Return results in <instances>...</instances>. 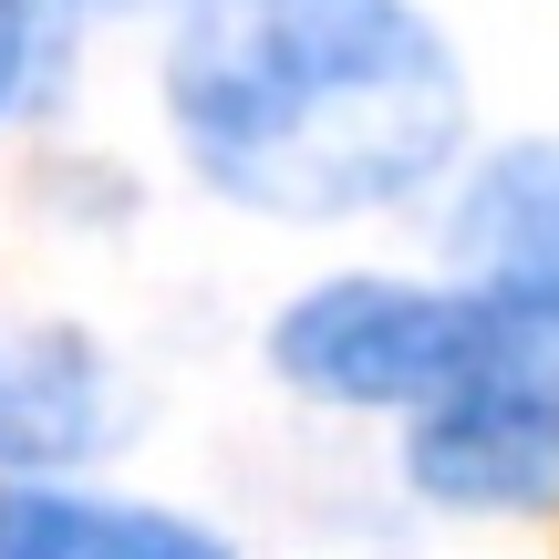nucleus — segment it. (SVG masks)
I'll return each instance as SVG.
<instances>
[{
  "label": "nucleus",
  "instance_id": "nucleus-3",
  "mask_svg": "<svg viewBox=\"0 0 559 559\" xmlns=\"http://www.w3.org/2000/svg\"><path fill=\"white\" fill-rule=\"evenodd\" d=\"M404 477L466 519L549 508L559 498V353H519L498 373L436 394L404 436Z\"/></svg>",
  "mask_w": 559,
  "mask_h": 559
},
{
  "label": "nucleus",
  "instance_id": "nucleus-4",
  "mask_svg": "<svg viewBox=\"0 0 559 559\" xmlns=\"http://www.w3.org/2000/svg\"><path fill=\"white\" fill-rule=\"evenodd\" d=\"M456 280L487 290L508 321H528L539 342H559V145H508L466 177L456 198Z\"/></svg>",
  "mask_w": 559,
  "mask_h": 559
},
{
  "label": "nucleus",
  "instance_id": "nucleus-2",
  "mask_svg": "<svg viewBox=\"0 0 559 559\" xmlns=\"http://www.w3.org/2000/svg\"><path fill=\"white\" fill-rule=\"evenodd\" d=\"M519 353H559L528 321H508L487 290H436V280H321L270 321V362L321 404H362V415H425L436 394L498 373Z\"/></svg>",
  "mask_w": 559,
  "mask_h": 559
},
{
  "label": "nucleus",
  "instance_id": "nucleus-8",
  "mask_svg": "<svg viewBox=\"0 0 559 559\" xmlns=\"http://www.w3.org/2000/svg\"><path fill=\"white\" fill-rule=\"evenodd\" d=\"M62 11H145V0H62Z\"/></svg>",
  "mask_w": 559,
  "mask_h": 559
},
{
  "label": "nucleus",
  "instance_id": "nucleus-5",
  "mask_svg": "<svg viewBox=\"0 0 559 559\" xmlns=\"http://www.w3.org/2000/svg\"><path fill=\"white\" fill-rule=\"evenodd\" d=\"M0 559H239L218 528L135 498H83V487H21L0 498Z\"/></svg>",
  "mask_w": 559,
  "mask_h": 559
},
{
  "label": "nucleus",
  "instance_id": "nucleus-7",
  "mask_svg": "<svg viewBox=\"0 0 559 559\" xmlns=\"http://www.w3.org/2000/svg\"><path fill=\"white\" fill-rule=\"evenodd\" d=\"M52 11L62 0H0V115L52 73Z\"/></svg>",
  "mask_w": 559,
  "mask_h": 559
},
{
  "label": "nucleus",
  "instance_id": "nucleus-6",
  "mask_svg": "<svg viewBox=\"0 0 559 559\" xmlns=\"http://www.w3.org/2000/svg\"><path fill=\"white\" fill-rule=\"evenodd\" d=\"M104 362L83 353L73 332H0V456H32V466H62L83 445H104Z\"/></svg>",
  "mask_w": 559,
  "mask_h": 559
},
{
  "label": "nucleus",
  "instance_id": "nucleus-1",
  "mask_svg": "<svg viewBox=\"0 0 559 559\" xmlns=\"http://www.w3.org/2000/svg\"><path fill=\"white\" fill-rule=\"evenodd\" d=\"M166 124L260 218H362L456 166L466 73L415 0H187Z\"/></svg>",
  "mask_w": 559,
  "mask_h": 559
}]
</instances>
